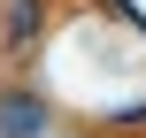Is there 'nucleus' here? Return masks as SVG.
Wrapping results in <instances>:
<instances>
[{
  "instance_id": "obj_1",
  "label": "nucleus",
  "mask_w": 146,
  "mask_h": 138,
  "mask_svg": "<svg viewBox=\"0 0 146 138\" xmlns=\"http://www.w3.org/2000/svg\"><path fill=\"white\" fill-rule=\"evenodd\" d=\"M38 131H46V108L23 100V92H8L0 100V138H38Z\"/></svg>"
},
{
  "instance_id": "obj_2",
  "label": "nucleus",
  "mask_w": 146,
  "mask_h": 138,
  "mask_svg": "<svg viewBox=\"0 0 146 138\" xmlns=\"http://www.w3.org/2000/svg\"><path fill=\"white\" fill-rule=\"evenodd\" d=\"M31 31H38V0H15V15H8V38H15V46H31Z\"/></svg>"
}]
</instances>
